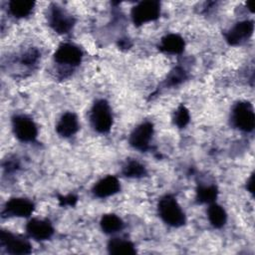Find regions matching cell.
<instances>
[{
    "instance_id": "cell-1",
    "label": "cell",
    "mask_w": 255,
    "mask_h": 255,
    "mask_svg": "<svg viewBox=\"0 0 255 255\" xmlns=\"http://www.w3.org/2000/svg\"><path fill=\"white\" fill-rule=\"evenodd\" d=\"M158 213L161 219L170 226L180 227L185 223L184 213L171 195H165L159 200Z\"/></svg>"
},
{
    "instance_id": "cell-2",
    "label": "cell",
    "mask_w": 255,
    "mask_h": 255,
    "mask_svg": "<svg viewBox=\"0 0 255 255\" xmlns=\"http://www.w3.org/2000/svg\"><path fill=\"white\" fill-rule=\"evenodd\" d=\"M91 123L99 132H108L113 125V117L107 101H97L91 111Z\"/></svg>"
},
{
    "instance_id": "cell-3",
    "label": "cell",
    "mask_w": 255,
    "mask_h": 255,
    "mask_svg": "<svg viewBox=\"0 0 255 255\" xmlns=\"http://www.w3.org/2000/svg\"><path fill=\"white\" fill-rule=\"evenodd\" d=\"M231 119L233 125L243 131H251L254 128L255 116L253 108L248 102L237 103L232 110Z\"/></svg>"
},
{
    "instance_id": "cell-4",
    "label": "cell",
    "mask_w": 255,
    "mask_h": 255,
    "mask_svg": "<svg viewBox=\"0 0 255 255\" xmlns=\"http://www.w3.org/2000/svg\"><path fill=\"white\" fill-rule=\"evenodd\" d=\"M159 14L160 4L153 0L139 2L131 10V18L136 26L156 20L159 17Z\"/></svg>"
},
{
    "instance_id": "cell-5",
    "label": "cell",
    "mask_w": 255,
    "mask_h": 255,
    "mask_svg": "<svg viewBox=\"0 0 255 255\" xmlns=\"http://www.w3.org/2000/svg\"><path fill=\"white\" fill-rule=\"evenodd\" d=\"M13 130L17 138L22 141H33L38 133L35 123L26 116H16L12 121Z\"/></svg>"
},
{
    "instance_id": "cell-6",
    "label": "cell",
    "mask_w": 255,
    "mask_h": 255,
    "mask_svg": "<svg viewBox=\"0 0 255 255\" xmlns=\"http://www.w3.org/2000/svg\"><path fill=\"white\" fill-rule=\"evenodd\" d=\"M50 26L59 34L68 33L74 26L75 20L59 6H53L48 16Z\"/></svg>"
},
{
    "instance_id": "cell-7",
    "label": "cell",
    "mask_w": 255,
    "mask_h": 255,
    "mask_svg": "<svg viewBox=\"0 0 255 255\" xmlns=\"http://www.w3.org/2000/svg\"><path fill=\"white\" fill-rule=\"evenodd\" d=\"M153 132V126L149 122H145L137 126L129 135V143L138 150H146Z\"/></svg>"
},
{
    "instance_id": "cell-8",
    "label": "cell",
    "mask_w": 255,
    "mask_h": 255,
    "mask_svg": "<svg viewBox=\"0 0 255 255\" xmlns=\"http://www.w3.org/2000/svg\"><path fill=\"white\" fill-rule=\"evenodd\" d=\"M1 245L5 247L8 253L11 254H29L31 253L30 243L20 237L16 236L10 232L2 231L0 235Z\"/></svg>"
},
{
    "instance_id": "cell-9",
    "label": "cell",
    "mask_w": 255,
    "mask_h": 255,
    "mask_svg": "<svg viewBox=\"0 0 255 255\" xmlns=\"http://www.w3.org/2000/svg\"><path fill=\"white\" fill-rule=\"evenodd\" d=\"M83 53L77 46L73 44H62L56 51L54 59L59 64L77 66L81 63Z\"/></svg>"
},
{
    "instance_id": "cell-10",
    "label": "cell",
    "mask_w": 255,
    "mask_h": 255,
    "mask_svg": "<svg viewBox=\"0 0 255 255\" xmlns=\"http://www.w3.org/2000/svg\"><path fill=\"white\" fill-rule=\"evenodd\" d=\"M34 211V204L26 198H11L4 207L3 216L28 217Z\"/></svg>"
},
{
    "instance_id": "cell-11",
    "label": "cell",
    "mask_w": 255,
    "mask_h": 255,
    "mask_svg": "<svg viewBox=\"0 0 255 255\" xmlns=\"http://www.w3.org/2000/svg\"><path fill=\"white\" fill-rule=\"evenodd\" d=\"M254 30V24L251 20H245L235 24L226 34V41L230 45H238L248 39Z\"/></svg>"
},
{
    "instance_id": "cell-12",
    "label": "cell",
    "mask_w": 255,
    "mask_h": 255,
    "mask_svg": "<svg viewBox=\"0 0 255 255\" xmlns=\"http://www.w3.org/2000/svg\"><path fill=\"white\" fill-rule=\"evenodd\" d=\"M26 230L36 240H47L54 233V228L50 221L42 219H31L26 225Z\"/></svg>"
},
{
    "instance_id": "cell-13",
    "label": "cell",
    "mask_w": 255,
    "mask_h": 255,
    "mask_svg": "<svg viewBox=\"0 0 255 255\" xmlns=\"http://www.w3.org/2000/svg\"><path fill=\"white\" fill-rule=\"evenodd\" d=\"M120 188L121 186L118 178L113 175H108L95 184L93 192L97 197L105 198L117 193Z\"/></svg>"
},
{
    "instance_id": "cell-14",
    "label": "cell",
    "mask_w": 255,
    "mask_h": 255,
    "mask_svg": "<svg viewBox=\"0 0 255 255\" xmlns=\"http://www.w3.org/2000/svg\"><path fill=\"white\" fill-rule=\"evenodd\" d=\"M79 129L78 118L74 113L64 114L57 124L56 130L61 136H71L75 134Z\"/></svg>"
},
{
    "instance_id": "cell-15",
    "label": "cell",
    "mask_w": 255,
    "mask_h": 255,
    "mask_svg": "<svg viewBox=\"0 0 255 255\" xmlns=\"http://www.w3.org/2000/svg\"><path fill=\"white\" fill-rule=\"evenodd\" d=\"M159 49L168 54H180L184 49V41L177 34H168L161 39Z\"/></svg>"
},
{
    "instance_id": "cell-16",
    "label": "cell",
    "mask_w": 255,
    "mask_h": 255,
    "mask_svg": "<svg viewBox=\"0 0 255 255\" xmlns=\"http://www.w3.org/2000/svg\"><path fill=\"white\" fill-rule=\"evenodd\" d=\"M108 250L111 254L116 255H128L135 253L133 244L128 240L121 238H113L108 244Z\"/></svg>"
},
{
    "instance_id": "cell-17",
    "label": "cell",
    "mask_w": 255,
    "mask_h": 255,
    "mask_svg": "<svg viewBox=\"0 0 255 255\" xmlns=\"http://www.w3.org/2000/svg\"><path fill=\"white\" fill-rule=\"evenodd\" d=\"M34 5L35 3L29 0H12L9 2V11L13 16L23 18L31 13Z\"/></svg>"
},
{
    "instance_id": "cell-18",
    "label": "cell",
    "mask_w": 255,
    "mask_h": 255,
    "mask_svg": "<svg viewBox=\"0 0 255 255\" xmlns=\"http://www.w3.org/2000/svg\"><path fill=\"white\" fill-rule=\"evenodd\" d=\"M207 216L211 225L215 228H221L227 219L225 210L216 203H210V206L207 210Z\"/></svg>"
},
{
    "instance_id": "cell-19",
    "label": "cell",
    "mask_w": 255,
    "mask_h": 255,
    "mask_svg": "<svg viewBox=\"0 0 255 255\" xmlns=\"http://www.w3.org/2000/svg\"><path fill=\"white\" fill-rule=\"evenodd\" d=\"M101 227L105 233L111 234L120 231L124 227V222L116 214H105L101 219Z\"/></svg>"
},
{
    "instance_id": "cell-20",
    "label": "cell",
    "mask_w": 255,
    "mask_h": 255,
    "mask_svg": "<svg viewBox=\"0 0 255 255\" xmlns=\"http://www.w3.org/2000/svg\"><path fill=\"white\" fill-rule=\"evenodd\" d=\"M217 195L218 190L214 185H199L196 189V198L200 203H213Z\"/></svg>"
},
{
    "instance_id": "cell-21",
    "label": "cell",
    "mask_w": 255,
    "mask_h": 255,
    "mask_svg": "<svg viewBox=\"0 0 255 255\" xmlns=\"http://www.w3.org/2000/svg\"><path fill=\"white\" fill-rule=\"evenodd\" d=\"M123 173L128 177H142L146 174V170L141 163L130 159L124 166Z\"/></svg>"
},
{
    "instance_id": "cell-22",
    "label": "cell",
    "mask_w": 255,
    "mask_h": 255,
    "mask_svg": "<svg viewBox=\"0 0 255 255\" xmlns=\"http://www.w3.org/2000/svg\"><path fill=\"white\" fill-rule=\"evenodd\" d=\"M189 112L184 106H180L174 114V124L178 128H184L189 123Z\"/></svg>"
},
{
    "instance_id": "cell-23",
    "label": "cell",
    "mask_w": 255,
    "mask_h": 255,
    "mask_svg": "<svg viewBox=\"0 0 255 255\" xmlns=\"http://www.w3.org/2000/svg\"><path fill=\"white\" fill-rule=\"evenodd\" d=\"M185 79H186V73L184 72V70L179 67H176L168 75L166 79V84L168 86H175L183 82Z\"/></svg>"
},
{
    "instance_id": "cell-24",
    "label": "cell",
    "mask_w": 255,
    "mask_h": 255,
    "mask_svg": "<svg viewBox=\"0 0 255 255\" xmlns=\"http://www.w3.org/2000/svg\"><path fill=\"white\" fill-rule=\"evenodd\" d=\"M38 57H39V54L36 50H30L23 56L22 62L25 65H33L38 60Z\"/></svg>"
},
{
    "instance_id": "cell-25",
    "label": "cell",
    "mask_w": 255,
    "mask_h": 255,
    "mask_svg": "<svg viewBox=\"0 0 255 255\" xmlns=\"http://www.w3.org/2000/svg\"><path fill=\"white\" fill-rule=\"evenodd\" d=\"M59 200L61 205H74L77 201V197L75 195H68V196L60 197Z\"/></svg>"
},
{
    "instance_id": "cell-26",
    "label": "cell",
    "mask_w": 255,
    "mask_h": 255,
    "mask_svg": "<svg viewBox=\"0 0 255 255\" xmlns=\"http://www.w3.org/2000/svg\"><path fill=\"white\" fill-rule=\"evenodd\" d=\"M247 189L251 192V193H253V186H254V175L252 174L251 176H250V178H249V180L247 181Z\"/></svg>"
},
{
    "instance_id": "cell-27",
    "label": "cell",
    "mask_w": 255,
    "mask_h": 255,
    "mask_svg": "<svg viewBox=\"0 0 255 255\" xmlns=\"http://www.w3.org/2000/svg\"><path fill=\"white\" fill-rule=\"evenodd\" d=\"M130 43L128 42V41H127V40H122L121 42H120V46L122 47V48H128V47H130Z\"/></svg>"
},
{
    "instance_id": "cell-28",
    "label": "cell",
    "mask_w": 255,
    "mask_h": 255,
    "mask_svg": "<svg viewBox=\"0 0 255 255\" xmlns=\"http://www.w3.org/2000/svg\"><path fill=\"white\" fill-rule=\"evenodd\" d=\"M246 5L248 6L249 10H250L251 12H253V6H252V1H249V2H247V3H246Z\"/></svg>"
}]
</instances>
